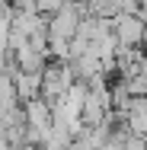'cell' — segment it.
Listing matches in <instances>:
<instances>
[{
	"label": "cell",
	"mask_w": 147,
	"mask_h": 150,
	"mask_svg": "<svg viewBox=\"0 0 147 150\" xmlns=\"http://www.w3.org/2000/svg\"><path fill=\"white\" fill-rule=\"evenodd\" d=\"M74 70L67 61H48L45 70H42V99L45 102H58L64 93L74 86Z\"/></svg>",
	"instance_id": "cell-1"
},
{
	"label": "cell",
	"mask_w": 147,
	"mask_h": 150,
	"mask_svg": "<svg viewBox=\"0 0 147 150\" xmlns=\"http://www.w3.org/2000/svg\"><path fill=\"white\" fill-rule=\"evenodd\" d=\"M83 6L87 3H67L64 0V6H61L58 13L48 16V38H67V42H74V35L80 29V19L87 16Z\"/></svg>",
	"instance_id": "cell-2"
},
{
	"label": "cell",
	"mask_w": 147,
	"mask_h": 150,
	"mask_svg": "<svg viewBox=\"0 0 147 150\" xmlns=\"http://www.w3.org/2000/svg\"><path fill=\"white\" fill-rule=\"evenodd\" d=\"M112 32H115L118 45L125 48H141L144 45V35H147V23L134 13H118L112 16Z\"/></svg>",
	"instance_id": "cell-3"
},
{
	"label": "cell",
	"mask_w": 147,
	"mask_h": 150,
	"mask_svg": "<svg viewBox=\"0 0 147 150\" xmlns=\"http://www.w3.org/2000/svg\"><path fill=\"white\" fill-rule=\"evenodd\" d=\"M10 77H13V90H16L19 102H29V99L42 96V74H29V70H16L13 67Z\"/></svg>",
	"instance_id": "cell-4"
},
{
	"label": "cell",
	"mask_w": 147,
	"mask_h": 150,
	"mask_svg": "<svg viewBox=\"0 0 147 150\" xmlns=\"http://www.w3.org/2000/svg\"><path fill=\"white\" fill-rule=\"evenodd\" d=\"M61 6H64V0H35V10H38L42 16H55Z\"/></svg>",
	"instance_id": "cell-5"
},
{
	"label": "cell",
	"mask_w": 147,
	"mask_h": 150,
	"mask_svg": "<svg viewBox=\"0 0 147 150\" xmlns=\"http://www.w3.org/2000/svg\"><path fill=\"white\" fill-rule=\"evenodd\" d=\"M13 13H38L35 10V0H10Z\"/></svg>",
	"instance_id": "cell-6"
},
{
	"label": "cell",
	"mask_w": 147,
	"mask_h": 150,
	"mask_svg": "<svg viewBox=\"0 0 147 150\" xmlns=\"http://www.w3.org/2000/svg\"><path fill=\"white\" fill-rule=\"evenodd\" d=\"M125 150H147V144H144V137H138V134H125Z\"/></svg>",
	"instance_id": "cell-7"
},
{
	"label": "cell",
	"mask_w": 147,
	"mask_h": 150,
	"mask_svg": "<svg viewBox=\"0 0 147 150\" xmlns=\"http://www.w3.org/2000/svg\"><path fill=\"white\" fill-rule=\"evenodd\" d=\"M6 67H10V51H6V45L0 42V74H6Z\"/></svg>",
	"instance_id": "cell-8"
},
{
	"label": "cell",
	"mask_w": 147,
	"mask_h": 150,
	"mask_svg": "<svg viewBox=\"0 0 147 150\" xmlns=\"http://www.w3.org/2000/svg\"><path fill=\"white\" fill-rule=\"evenodd\" d=\"M6 150H23V144H6Z\"/></svg>",
	"instance_id": "cell-9"
},
{
	"label": "cell",
	"mask_w": 147,
	"mask_h": 150,
	"mask_svg": "<svg viewBox=\"0 0 147 150\" xmlns=\"http://www.w3.org/2000/svg\"><path fill=\"white\" fill-rule=\"evenodd\" d=\"M141 48H144V54H147V35H144V45H141Z\"/></svg>",
	"instance_id": "cell-10"
}]
</instances>
